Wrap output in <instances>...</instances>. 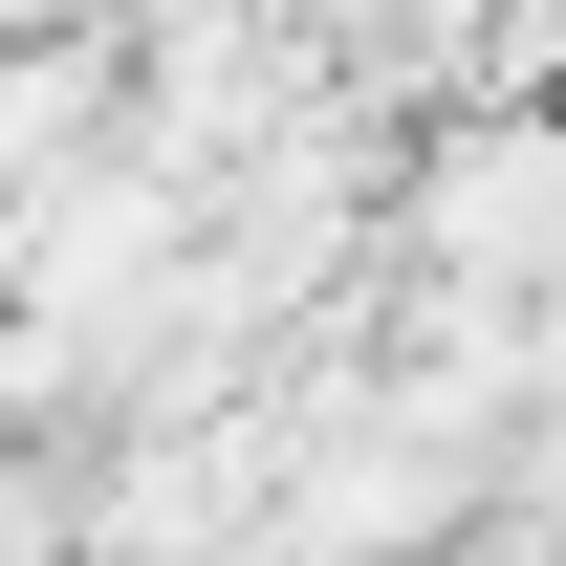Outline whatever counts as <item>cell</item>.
I'll return each mask as SVG.
<instances>
[{
  "mask_svg": "<svg viewBox=\"0 0 566 566\" xmlns=\"http://www.w3.org/2000/svg\"><path fill=\"white\" fill-rule=\"evenodd\" d=\"M415 240H436V283H566V132H458Z\"/></svg>",
  "mask_w": 566,
  "mask_h": 566,
  "instance_id": "obj_1",
  "label": "cell"
}]
</instances>
